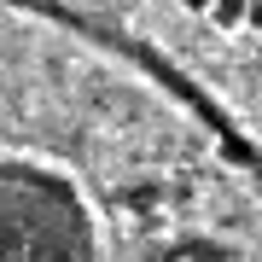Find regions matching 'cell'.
Returning a JSON list of instances; mask_svg holds the SVG:
<instances>
[{
    "instance_id": "cell-1",
    "label": "cell",
    "mask_w": 262,
    "mask_h": 262,
    "mask_svg": "<svg viewBox=\"0 0 262 262\" xmlns=\"http://www.w3.org/2000/svg\"><path fill=\"white\" fill-rule=\"evenodd\" d=\"M210 24L227 29V35L245 29V24H251V0H215V6H210Z\"/></svg>"
},
{
    "instance_id": "cell-2",
    "label": "cell",
    "mask_w": 262,
    "mask_h": 262,
    "mask_svg": "<svg viewBox=\"0 0 262 262\" xmlns=\"http://www.w3.org/2000/svg\"><path fill=\"white\" fill-rule=\"evenodd\" d=\"M181 6H187V12H210L215 0H181Z\"/></svg>"
}]
</instances>
